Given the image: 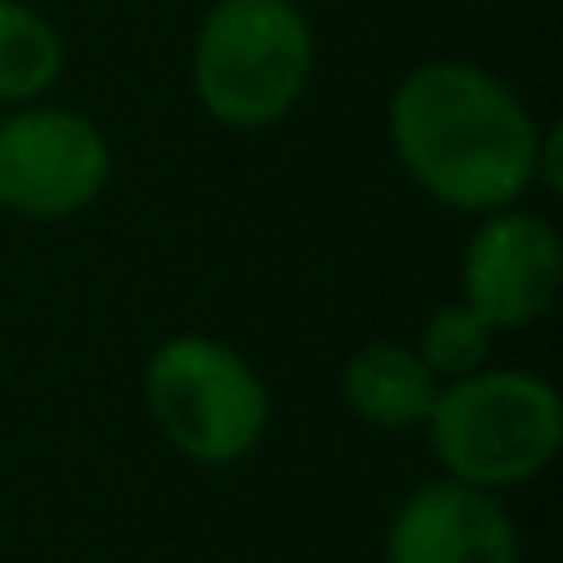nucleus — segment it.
I'll return each instance as SVG.
<instances>
[{
  "label": "nucleus",
  "instance_id": "obj_5",
  "mask_svg": "<svg viewBox=\"0 0 563 563\" xmlns=\"http://www.w3.org/2000/svg\"><path fill=\"white\" fill-rule=\"evenodd\" d=\"M109 144L85 114L20 104L0 119V208L20 218H75L104 194Z\"/></svg>",
  "mask_w": 563,
  "mask_h": 563
},
{
  "label": "nucleus",
  "instance_id": "obj_10",
  "mask_svg": "<svg viewBox=\"0 0 563 563\" xmlns=\"http://www.w3.org/2000/svg\"><path fill=\"white\" fill-rule=\"evenodd\" d=\"M420 361H426L435 376L460 380L470 371L485 366L489 356V327L475 317L470 307H445L426 321V336H420Z\"/></svg>",
  "mask_w": 563,
  "mask_h": 563
},
{
  "label": "nucleus",
  "instance_id": "obj_9",
  "mask_svg": "<svg viewBox=\"0 0 563 563\" xmlns=\"http://www.w3.org/2000/svg\"><path fill=\"white\" fill-rule=\"evenodd\" d=\"M65 69L59 30L25 0H0V104H35Z\"/></svg>",
  "mask_w": 563,
  "mask_h": 563
},
{
  "label": "nucleus",
  "instance_id": "obj_3",
  "mask_svg": "<svg viewBox=\"0 0 563 563\" xmlns=\"http://www.w3.org/2000/svg\"><path fill=\"white\" fill-rule=\"evenodd\" d=\"M426 430L450 479L509 489L559 455L563 406L559 390L529 371H470L435 396Z\"/></svg>",
  "mask_w": 563,
  "mask_h": 563
},
{
  "label": "nucleus",
  "instance_id": "obj_7",
  "mask_svg": "<svg viewBox=\"0 0 563 563\" xmlns=\"http://www.w3.org/2000/svg\"><path fill=\"white\" fill-rule=\"evenodd\" d=\"M386 563H519V534L489 489L435 479L396 509Z\"/></svg>",
  "mask_w": 563,
  "mask_h": 563
},
{
  "label": "nucleus",
  "instance_id": "obj_1",
  "mask_svg": "<svg viewBox=\"0 0 563 563\" xmlns=\"http://www.w3.org/2000/svg\"><path fill=\"white\" fill-rule=\"evenodd\" d=\"M390 148L435 203L499 213L534 188L539 124L525 99L470 59H430L390 95Z\"/></svg>",
  "mask_w": 563,
  "mask_h": 563
},
{
  "label": "nucleus",
  "instance_id": "obj_4",
  "mask_svg": "<svg viewBox=\"0 0 563 563\" xmlns=\"http://www.w3.org/2000/svg\"><path fill=\"white\" fill-rule=\"evenodd\" d=\"M148 410L168 445L198 465L253 455L267 430V386L233 346L213 336H174L148 361Z\"/></svg>",
  "mask_w": 563,
  "mask_h": 563
},
{
  "label": "nucleus",
  "instance_id": "obj_6",
  "mask_svg": "<svg viewBox=\"0 0 563 563\" xmlns=\"http://www.w3.org/2000/svg\"><path fill=\"white\" fill-rule=\"evenodd\" d=\"M563 247L539 213L499 208L485 213L465 247V307L489 331H519L559 297Z\"/></svg>",
  "mask_w": 563,
  "mask_h": 563
},
{
  "label": "nucleus",
  "instance_id": "obj_8",
  "mask_svg": "<svg viewBox=\"0 0 563 563\" xmlns=\"http://www.w3.org/2000/svg\"><path fill=\"white\" fill-rule=\"evenodd\" d=\"M341 390H346V406L361 420H371L380 430H410L426 426L430 406L440 396V376L416 351L380 341V346H366L346 361Z\"/></svg>",
  "mask_w": 563,
  "mask_h": 563
},
{
  "label": "nucleus",
  "instance_id": "obj_2",
  "mask_svg": "<svg viewBox=\"0 0 563 563\" xmlns=\"http://www.w3.org/2000/svg\"><path fill=\"white\" fill-rule=\"evenodd\" d=\"M317 65L291 0H213L194 40V95L228 129H273L301 104Z\"/></svg>",
  "mask_w": 563,
  "mask_h": 563
}]
</instances>
